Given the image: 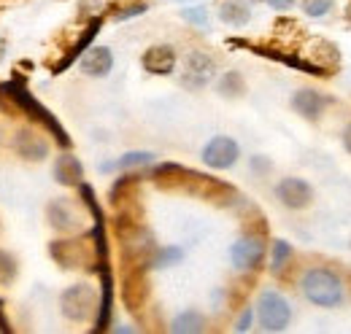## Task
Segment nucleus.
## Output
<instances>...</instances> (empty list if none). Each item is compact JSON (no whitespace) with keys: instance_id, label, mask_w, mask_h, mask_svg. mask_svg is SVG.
Masks as SVG:
<instances>
[{"instance_id":"obj_22","label":"nucleus","mask_w":351,"mask_h":334,"mask_svg":"<svg viewBox=\"0 0 351 334\" xmlns=\"http://www.w3.org/2000/svg\"><path fill=\"white\" fill-rule=\"evenodd\" d=\"M219 92L224 97H238V94H243V79H241V73H224L219 81Z\"/></svg>"},{"instance_id":"obj_2","label":"nucleus","mask_w":351,"mask_h":334,"mask_svg":"<svg viewBox=\"0 0 351 334\" xmlns=\"http://www.w3.org/2000/svg\"><path fill=\"white\" fill-rule=\"evenodd\" d=\"M300 292L306 294L308 302H313L319 307H338L343 302V283L327 267L308 270L303 275V281H300Z\"/></svg>"},{"instance_id":"obj_6","label":"nucleus","mask_w":351,"mask_h":334,"mask_svg":"<svg viewBox=\"0 0 351 334\" xmlns=\"http://www.w3.org/2000/svg\"><path fill=\"white\" fill-rule=\"evenodd\" d=\"M263 256H265V243L260 237H252V235L235 240L232 248H230V261H232V267L241 270V272L257 270L260 261H263Z\"/></svg>"},{"instance_id":"obj_20","label":"nucleus","mask_w":351,"mask_h":334,"mask_svg":"<svg viewBox=\"0 0 351 334\" xmlns=\"http://www.w3.org/2000/svg\"><path fill=\"white\" fill-rule=\"evenodd\" d=\"M203 326H206L203 316H200V313H195V310H189V313H181V316H176V321L171 324V332H176V334H192V332H203Z\"/></svg>"},{"instance_id":"obj_12","label":"nucleus","mask_w":351,"mask_h":334,"mask_svg":"<svg viewBox=\"0 0 351 334\" xmlns=\"http://www.w3.org/2000/svg\"><path fill=\"white\" fill-rule=\"evenodd\" d=\"M100 307H97V321H95V332H106L108 329V321H111V307H114V278H111V270L108 264L103 261L100 267Z\"/></svg>"},{"instance_id":"obj_1","label":"nucleus","mask_w":351,"mask_h":334,"mask_svg":"<svg viewBox=\"0 0 351 334\" xmlns=\"http://www.w3.org/2000/svg\"><path fill=\"white\" fill-rule=\"evenodd\" d=\"M0 94L3 97H8L11 100V105L14 108H19L22 114H27L33 122H38V125H44L51 135H54V140L62 146V149H68L71 146V138H68V132L62 129V125L57 122V116L51 114V111H46L44 105L27 92V86H25V79L22 76H14L11 81L0 84Z\"/></svg>"},{"instance_id":"obj_26","label":"nucleus","mask_w":351,"mask_h":334,"mask_svg":"<svg viewBox=\"0 0 351 334\" xmlns=\"http://www.w3.org/2000/svg\"><path fill=\"white\" fill-rule=\"evenodd\" d=\"M330 8H332V0H306L303 3V11L308 16H324Z\"/></svg>"},{"instance_id":"obj_31","label":"nucleus","mask_w":351,"mask_h":334,"mask_svg":"<svg viewBox=\"0 0 351 334\" xmlns=\"http://www.w3.org/2000/svg\"><path fill=\"white\" fill-rule=\"evenodd\" d=\"M270 8H276V11H289L292 5H295V0H265Z\"/></svg>"},{"instance_id":"obj_4","label":"nucleus","mask_w":351,"mask_h":334,"mask_svg":"<svg viewBox=\"0 0 351 334\" xmlns=\"http://www.w3.org/2000/svg\"><path fill=\"white\" fill-rule=\"evenodd\" d=\"M257 318L265 332H281L292 321V307L278 292H263L257 302Z\"/></svg>"},{"instance_id":"obj_17","label":"nucleus","mask_w":351,"mask_h":334,"mask_svg":"<svg viewBox=\"0 0 351 334\" xmlns=\"http://www.w3.org/2000/svg\"><path fill=\"white\" fill-rule=\"evenodd\" d=\"M82 175H84L82 162L76 157H71V154H62L54 162V181L62 183V186H79L82 183Z\"/></svg>"},{"instance_id":"obj_35","label":"nucleus","mask_w":351,"mask_h":334,"mask_svg":"<svg viewBox=\"0 0 351 334\" xmlns=\"http://www.w3.org/2000/svg\"><path fill=\"white\" fill-rule=\"evenodd\" d=\"M346 16H349V22H351V5L346 8Z\"/></svg>"},{"instance_id":"obj_24","label":"nucleus","mask_w":351,"mask_h":334,"mask_svg":"<svg viewBox=\"0 0 351 334\" xmlns=\"http://www.w3.org/2000/svg\"><path fill=\"white\" fill-rule=\"evenodd\" d=\"M292 256V248H289V243L287 240H276L273 243V261H270V270L273 272H281V267H284V261Z\"/></svg>"},{"instance_id":"obj_30","label":"nucleus","mask_w":351,"mask_h":334,"mask_svg":"<svg viewBox=\"0 0 351 334\" xmlns=\"http://www.w3.org/2000/svg\"><path fill=\"white\" fill-rule=\"evenodd\" d=\"M252 318H254V313H252V310L246 307V310L241 313V318H238V324H235V329H238V332H246V329L252 326Z\"/></svg>"},{"instance_id":"obj_19","label":"nucleus","mask_w":351,"mask_h":334,"mask_svg":"<svg viewBox=\"0 0 351 334\" xmlns=\"http://www.w3.org/2000/svg\"><path fill=\"white\" fill-rule=\"evenodd\" d=\"M249 5L246 0H224L219 5V19L224 25H232V27H243L249 22Z\"/></svg>"},{"instance_id":"obj_8","label":"nucleus","mask_w":351,"mask_h":334,"mask_svg":"<svg viewBox=\"0 0 351 334\" xmlns=\"http://www.w3.org/2000/svg\"><path fill=\"white\" fill-rule=\"evenodd\" d=\"M214 73H217V62L208 54H203V51H192L186 57V62H184L181 81L189 89H200V86H206L214 79Z\"/></svg>"},{"instance_id":"obj_28","label":"nucleus","mask_w":351,"mask_h":334,"mask_svg":"<svg viewBox=\"0 0 351 334\" xmlns=\"http://www.w3.org/2000/svg\"><path fill=\"white\" fill-rule=\"evenodd\" d=\"M146 11V3H138V5H128V8H122L119 14H117V19L122 22V19H132V16H138V14H143Z\"/></svg>"},{"instance_id":"obj_29","label":"nucleus","mask_w":351,"mask_h":334,"mask_svg":"<svg viewBox=\"0 0 351 334\" xmlns=\"http://www.w3.org/2000/svg\"><path fill=\"white\" fill-rule=\"evenodd\" d=\"M106 5V0H82V14H87V16H92V14H100V8Z\"/></svg>"},{"instance_id":"obj_16","label":"nucleus","mask_w":351,"mask_h":334,"mask_svg":"<svg viewBox=\"0 0 351 334\" xmlns=\"http://www.w3.org/2000/svg\"><path fill=\"white\" fill-rule=\"evenodd\" d=\"M49 221L60 232H73L82 224L79 221V210H76V205L71 200H54V203H49Z\"/></svg>"},{"instance_id":"obj_33","label":"nucleus","mask_w":351,"mask_h":334,"mask_svg":"<svg viewBox=\"0 0 351 334\" xmlns=\"http://www.w3.org/2000/svg\"><path fill=\"white\" fill-rule=\"evenodd\" d=\"M0 332H11V326L5 321V313H3V299H0Z\"/></svg>"},{"instance_id":"obj_25","label":"nucleus","mask_w":351,"mask_h":334,"mask_svg":"<svg viewBox=\"0 0 351 334\" xmlns=\"http://www.w3.org/2000/svg\"><path fill=\"white\" fill-rule=\"evenodd\" d=\"M14 278H16V261L5 250H0V286L14 283Z\"/></svg>"},{"instance_id":"obj_3","label":"nucleus","mask_w":351,"mask_h":334,"mask_svg":"<svg viewBox=\"0 0 351 334\" xmlns=\"http://www.w3.org/2000/svg\"><path fill=\"white\" fill-rule=\"evenodd\" d=\"M49 253L65 270H89V267H95L97 248H89V243L84 237H73V240H57V243H51ZM97 267H100V256H97Z\"/></svg>"},{"instance_id":"obj_18","label":"nucleus","mask_w":351,"mask_h":334,"mask_svg":"<svg viewBox=\"0 0 351 334\" xmlns=\"http://www.w3.org/2000/svg\"><path fill=\"white\" fill-rule=\"evenodd\" d=\"M100 25H103L100 19H92V22H89V25H87V30H84V33L79 36V41L73 43V49L68 51V57H65V60H62L60 65H54V73H62V70H65V68H68L71 62H76V60H82V54H84V51H87V49H89V43L95 41V36H97V30H100Z\"/></svg>"},{"instance_id":"obj_32","label":"nucleus","mask_w":351,"mask_h":334,"mask_svg":"<svg viewBox=\"0 0 351 334\" xmlns=\"http://www.w3.org/2000/svg\"><path fill=\"white\" fill-rule=\"evenodd\" d=\"M341 140H343V149L351 154V122L346 125V129H343V138H341Z\"/></svg>"},{"instance_id":"obj_15","label":"nucleus","mask_w":351,"mask_h":334,"mask_svg":"<svg viewBox=\"0 0 351 334\" xmlns=\"http://www.w3.org/2000/svg\"><path fill=\"white\" fill-rule=\"evenodd\" d=\"M146 294H149V278H146V267H141V270H132L130 275H128V281H125V286H122V296H125V305H128V310H141V305H143V299H146Z\"/></svg>"},{"instance_id":"obj_23","label":"nucleus","mask_w":351,"mask_h":334,"mask_svg":"<svg viewBox=\"0 0 351 334\" xmlns=\"http://www.w3.org/2000/svg\"><path fill=\"white\" fill-rule=\"evenodd\" d=\"M181 256H184V250L171 246V248H160L152 253V267H171L176 261H181Z\"/></svg>"},{"instance_id":"obj_7","label":"nucleus","mask_w":351,"mask_h":334,"mask_svg":"<svg viewBox=\"0 0 351 334\" xmlns=\"http://www.w3.org/2000/svg\"><path fill=\"white\" fill-rule=\"evenodd\" d=\"M241 157V149L232 138L227 135H217L206 143L203 149V165L214 167V170H224V167H232Z\"/></svg>"},{"instance_id":"obj_34","label":"nucleus","mask_w":351,"mask_h":334,"mask_svg":"<svg viewBox=\"0 0 351 334\" xmlns=\"http://www.w3.org/2000/svg\"><path fill=\"white\" fill-rule=\"evenodd\" d=\"M5 49H8V43H5V38H0V62H3V57H5Z\"/></svg>"},{"instance_id":"obj_11","label":"nucleus","mask_w":351,"mask_h":334,"mask_svg":"<svg viewBox=\"0 0 351 334\" xmlns=\"http://www.w3.org/2000/svg\"><path fill=\"white\" fill-rule=\"evenodd\" d=\"M14 149L19 151L22 159H30V162H41V159H46V154H49V143H46L41 135H36V129H30V127H25V129L16 132Z\"/></svg>"},{"instance_id":"obj_9","label":"nucleus","mask_w":351,"mask_h":334,"mask_svg":"<svg viewBox=\"0 0 351 334\" xmlns=\"http://www.w3.org/2000/svg\"><path fill=\"white\" fill-rule=\"evenodd\" d=\"M276 197H278L281 205H287V208L303 210V208H308L311 200H313V189H311V183L303 181V178H284V181H278V186H276Z\"/></svg>"},{"instance_id":"obj_21","label":"nucleus","mask_w":351,"mask_h":334,"mask_svg":"<svg viewBox=\"0 0 351 334\" xmlns=\"http://www.w3.org/2000/svg\"><path fill=\"white\" fill-rule=\"evenodd\" d=\"M152 162H154V154L152 151H128V154L119 157L117 167L132 170V167H143V165H152Z\"/></svg>"},{"instance_id":"obj_14","label":"nucleus","mask_w":351,"mask_h":334,"mask_svg":"<svg viewBox=\"0 0 351 334\" xmlns=\"http://www.w3.org/2000/svg\"><path fill=\"white\" fill-rule=\"evenodd\" d=\"M292 105H295V111H298L300 116H306V119H311V122H316V119L324 114V108L330 105V97L319 94L316 89H300V92H295Z\"/></svg>"},{"instance_id":"obj_27","label":"nucleus","mask_w":351,"mask_h":334,"mask_svg":"<svg viewBox=\"0 0 351 334\" xmlns=\"http://www.w3.org/2000/svg\"><path fill=\"white\" fill-rule=\"evenodd\" d=\"M184 19H186V22H195V25H203V27L208 25V16H206L203 8H186V11H184Z\"/></svg>"},{"instance_id":"obj_10","label":"nucleus","mask_w":351,"mask_h":334,"mask_svg":"<svg viewBox=\"0 0 351 334\" xmlns=\"http://www.w3.org/2000/svg\"><path fill=\"white\" fill-rule=\"evenodd\" d=\"M141 65L152 76H168V73L176 70V51L171 46H165V43H157V46H152V49L143 51Z\"/></svg>"},{"instance_id":"obj_5","label":"nucleus","mask_w":351,"mask_h":334,"mask_svg":"<svg viewBox=\"0 0 351 334\" xmlns=\"http://www.w3.org/2000/svg\"><path fill=\"white\" fill-rule=\"evenodd\" d=\"M60 307H62V316H65V318H71V321H84V318L92 316V307H95V289L87 286V283L71 286L68 292L62 294Z\"/></svg>"},{"instance_id":"obj_13","label":"nucleus","mask_w":351,"mask_h":334,"mask_svg":"<svg viewBox=\"0 0 351 334\" xmlns=\"http://www.w3.org/2000/svg\"><path fill=\"white\" fill-rule=\"evenodd\" d=\"M111 68H114V57H111L108 46H95V49H87L82 54V73L84 76L103 79V76L111 73Z\"/></svg>"}]
</instances>
